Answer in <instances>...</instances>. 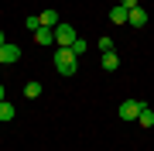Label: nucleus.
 <instances>
[{"mask_svg": "<svg viewBox=\"0 0 154 151\" xmlns=\"http://www.w3.org/2000/svg\"><path fill=\"white\" fill-rule=\"evenodd\" d=\"M72 52H75V55H86V52H89V45H86L82 38H75V41H72Z\"/></svg>", "mask_w": 154, "mask_h": 151, "instance_id": "4468645a", "label": "nucleus"}, {"mask_svg": "<svg viewBox=\"0 0 154 151\" xmlns=\"http://www.w3.org/2000/svg\"><path fill=\"white\" fill-rule=\"evenodd\" d=\"M7 100V90H4V83H0V103H4Z\"/></svg>", "mask_w": 154, "mask_h": 151, "instance_id": "f3484780", "label": "nucleus"}, {"mask_svg": "<svg viewBox=\"0 0 154 151\" xmlns=\"http://www.w3.org/2000/svg\"><path fill=\"white\" fill-rule=\"evenodd\" d=\"M110 21H113V24H127V11H123L120 4H116L113 11H110Z\"/></svg>", "mask_w": 154, "mask_h": 151, "instance_id": "f8f14e48", "label": "nucleus"}, {"mask_svg": "<svg viewBox=\"0 0 154 151\" xmlns=\"http://www.w3.org/2000/svg\"><path fill=\"white\" fill-rule=\"evenodd\" d=\"M17 58H21V48H17V45H11V41H7V45L0 48V65H14Z\"/></svg>", "mask_w": 154, "mask_h": 151, "instance_id": "20e7f679", "label": "nucleus"}, {"mask_svg": "<svg viewBox=\"0 0 154 151\" xmlns=\"http://www.w3.org/2000/svg\"><path fill=\"white\" fill-rule=\"evenodd\" d=\"M24 28H28V31H38V28H41V14H31V17H24Z\"/></svg>", "mask_w": 154, "mask_h": 151, "instance_id": "ddd939ff", "label": "nucleus"}, {"mask_svg": "<svg viewBox=\"0 0 154 151\" xmlns=\"http://www.w3.org/2000/svg\"><path fill=\"white\" fill-rule=\"evenodd\" d=\"M99 52H113V38H106V34H103V38H99Z\"/></svg>", "mask_w": 154, "mask_h": 151, "instance_id": "2eb2a0df", "label": "nucleus"}, {"mask_svg": "<svg viewBox=\"0 0 154 151\" xmlns=\"http://www.w3.org/2000/svg\"><path fill=\"white\" fill-rule=\"evenodd\" d=\"M34 41L38 45H55V28H38L34 31Z\"/></svg>", "mask_w": 154, "mask_h": 151, "instance_id": "423d86ee", "label": "nucleus"}, {"mask_svg": "<svg viewBox=\"0 0 154 151\" xmlns=\"http://www.w3.org/2000/svg\"><path fill=\"white\" fill-rule=\"evenodd\" d=\"M127 24H130V28H144V24H147V11H144V7L127 11Z\"/></svg>", "mask_w": 154, "mask_h": 151, "instance_id": "39448f33", "label": "nucleus"}, {"mask_svg": "<svg viewBox=\"0 0 154 151\" xmlns=\"http://www.w3.org/2000/svg\"><path fill=\"white\" fill-rule=\"evenodd\" d=\"M55 69H58V76H75L79 72V55L72 48H55Z\"/></svg>", "mask_w": 154, "mask_h": 151, "instance_id": "f257e3e1", "label": "nucleus"}, {"mask_svg": "<svg viewBox=\"0 0 154 151\" xmlns=\"http://www.w3.org/2000/svg\"><path fill=\"white\" fill-rule=\"evenodd\" d=\"M144 106H147V103H140V100H127V103H120V110H116V113H120V120H137Z\"/></svg>", "mask_w": 154, "mask_h": 151, "instance_id": "7ed1b4c3", "label": "nucleus"}, {"mask_svg": "<svg viewBox=\"0 0 154 151\" xmlns=\"http://www.w3.org/2000/svg\"><path fill=\"white\" fill-rule=\"evenodd\" d=\"M4 45H7V34H4V31H0V48H4Z\"/></svg>", "mask_w": 154, "mask_h": 151, "instance_id": "a211bd4d", "label": "nucleus"}, {"mask_svg": "<svg viewBox=\"0 0 154 151\" xmlns=\"http://www.w3.org/2000/svg\"><path fill=\"white\" fill-rule=\"evenodd\" d=\"M14 113H17V110H14V103H7V100L0 103V120H4V124H7V120H14Z\"/></svg>", "mask_w": 154, "mask_h": 151, "instance_id": "9b49d317", "label": "nucleus"}, {"mask_svg": "<svg viewBox=\"0 0 154 151\" xmlns=\"http://www.w3.org/2000/svg\"><path fill=\"white\" fill-rule=\"evenodd\" d=\"M55 24H62L58 21V11H45L41 14V28H55Z\"/></svg>", "mask_w": 154, "mask_h": 151, "instance_id": "1a4fd4ad", "label": "nucleus"}, {"mask_svg": "<svg viewBox=\"0 0 154 151\" xmlns=\"http://www.w3.org/2000/svg\"><path fill=\"white\" fill-rule=\"evenodd\" d=\"M137 124H140V127H154V110H151V106H144V110H140Z\"/></svg>", "mask_w": 154, "mask_h": 151, "instance_id": "9d476101", "label": "nucleus"}, {"mask_svg": "<svg viewBox=\"0 0 154 151\" xmlns=\"http://www.w3.org/2000/svg\"><path fill=\"white\" fill-rule=\"evenodd\" d=\"M24 96H28V100H38V96H41V83H38V79L24 83Z\"/></svg>", "mask_w": 154, "mask_h": 151, "instance_id": "6e6552de", "label": "nucleus"}, {"mask_svg": "<svg viewBox=\"0 0 154 151\" xmlns=\"http://www.w3.org/2000/svg\"><path fill=\"white\" fill-rule=\"evenodd\" d=\"M103 69H106V72H116V69H120V58H116V52H103Z\"/></svg>", "mask_w": 154, "mask_h": 151, "instance_id": "0eeeda50", "label": "nucleus"}, {"mask_svg": "<svg viewBox=\"0 0 154 151\" xmlns=\"http://www.w3.org/2000/svg\"><path fill=\"white\" fill-rule=\"evenodd\" d=\"M120 7L123 11H134V7H140V0H120Z\"/></svg>", "mask_w": 154, "mask_h": 151, "instance_id": "dca6fc26", "label": "nucleus"}, {"mask_svg": "<svg viewBox=\"0 0 154 151\" xmlns=\"http://www.w3.org/2000/svg\"><path fill=\"white\" fill-rule=\"evenodd\" d=\"M75 38H79V34H75L72 24H65V21L55 24V45H58V48H72V41H75Z\"/></svg>", "mask_w": 154, "mask_h": 151, "instance_id": "f03ea898", "label": "nucleus"}]
</instances>
